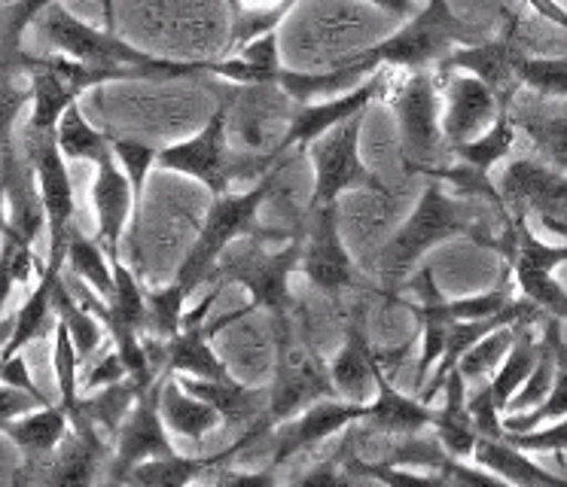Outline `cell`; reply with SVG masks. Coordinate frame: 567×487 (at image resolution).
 I'll return each instance as SVG.
<instances>
[{
	"mask_svg": "<svg viewBox=\"0 0 567 487\" xmlns=\"http://www.w3.org/2000/svg\"><path fill=\"white\" fill-rule=\"evenodd\" d=\"M43 34L52 43L59 55L83 61L92 68H128V71H141L144 80L150 83H172V80H196V76H223L229 73L226 59L217 61H177V59H159L141 52L132 43H125L123 37L86 24L76 19L74 12H68L62 3H52L50 10L43 12Z\"/></svg>",
	"mask_w": 567,
	"mask_h": 487,
	"instance_id": "1",
	"label": "cell"
},
{
	"mask_svg": "<svg viewBox=\"0 0 567 487\" xmlns=\"http://www.w3.org/2000/svg\"><path fill=\"white\" fill-rule=\"evenodd\" d=\"M278 149H235L229 146V104L210 113V120L186 141L162 146L156 153V165L162 170H174L198 180L210 195L233 193L238 183H257L269 170L278 168Z\"/></svg>",
	"mask_w": 567,
	"mask_h": 487,
	"instance_id": "2",
	"label": "cell"
},
{
	"mask_svg": "<svg viewBox=\"0 0 567 487\" xmlns=\"http://www.w3.org/2000/svg\"><path fill=\"white\" fill-rule=\"evenodd\" d=\"M452 238H470L480 247H492L494 241V235L480 229V222L470 217L467 207L445 193V183L440 177H427L415 210L382 247V253L375 259V271L384 283L394 287L412 274V268L419 266L433 247Z\"/></svg>",
	"mask_w": 567,
	"mask_h": 487,
	"instance_id": "3",
	"label": "cell"
},
{
	"mask_svg": "<svg viewBox=\"0 0 567 487\" xmlns=\"http://www.w3.org/2000/svg\"><path fill=\"white\" fill-rule=\"evenodd\" d=\"M278 180V168L269 170L266 177L250 183L245 193H226L214 195L208 207V217L198 229V238L193 250L184 256V262L177 268L174 283L184 292H193L214 274V268L220 262V256L241 238H259V241H284V231L262 229L259 226V207L269 201L271 189Z\"/></svg>",
	"mask_w": 567,
	"mask_h": 487,
	"instance_id": "4",
	"label": "cell"
},
{
	"mask_svg": "<svg viewBox=\"0 0 567 487\" xmlns=\"http://www.w3.org/2000/svg\"><path fill=\"white\" fill-rule=\"evenodd\" d=\"M482 37L464 19H457L449 0H427L419 12L409 15V22L384 37L382 43L358 52V59L375 71H427L431 64L455 52L457 46H473Z\"/></svg>",
	"mask_w": 567,
	"mask_h": 487,
	"instance_id": "5",
	"label": "cell"
},
{
	"mask_svg": "<svg viewBox=\"0 0 567 487\" xmlns=\"http://www.w3.org/2000/svg\"><path fill=\"white\" fill-rule=\"evenodd\" d=\"M492 250L504 256L518 296L537 304L543 317L567 323V290L555 280V268L567 266V244L540 241L525 222V214H509L504 217V231L494 235Z\"/></svg>",
	"mask_w": 567,
	"mask_h": 487,
	"instance_id": "6",
	"label": "cell"
},
{
	"mask_svg": "<svg viewBox=\"0 0 567 487\" xmlns=\"http://www.w3.org/2000/svg\"><path fill=\"white\" fill-rule=\"evenodd\" d=\"M271 323H275V384L269 387L266 421L275 429L281 421L302 412L309 402L336 396V387L330 381V365L323 363L309 341L299 339L290 314L271 317Z\"/></svg>",
	"mask_w": 567,
	"mask_h": 487,
	"instance_id": "7",
	"label": "cell"
},
{
	"mask_svg": "<svg viewBox=\"0 0 567 487\" xmlns=\"http://www.w3.org/2000/svg\"><path fill=\"white\" fill-rule=\"evenodd\" d=\"M245 247H238L235 253L220 256V262L214 268V278H220L226 287L238 283L250 292V304L269 311L271 317L290 314L293 308V292H290V278L299 271L302 259V235L287 238L281 250H262L250 238H241Z\"/></svg>",
	"mask_w": 567,
	"mask_h": 487,
	"instance_id": "8",
	"label": "cell"
},
{
	"mask_svg": "<svg viewBox=\"0 0 567 487\" xmlns=\"http://www.w3.org/2000/svg\"><path fill=\"white\" fill-rule=\"evenodd\" d=\"M391 107L400 125L403 144V170L406 174H427L440 165L443 144V104H440V83L427 71H412L406 80L391 85Z\"/></svg>",
	"mask_w": 567,
	"mask_h": 487,
	"instance_id": "9",
	"label": "cell"
},
{
	"mask_svg": "<svg viewBox=\"0 0 567 487\" xmlns=\"http://www.w3.org/2000/svg\"><path fill=\"white\" fill-rule=\"evenodd\" d=\"M22 153L34 165L40 186V201L47 210V229H50V259L47 268L64 274V259H68V235L76 226V198L68 158L55 144V134H38L25 128L22 132Z\"/></svg>",
	"mask_w": 567,
	"mask_h": 487,
	"instance_id": "10",
	"label": "cell"
},
{
	"mask_svg": "<svg viewBox=\"0 0 567 487\" xmlns=\"http://www.w3.org/2000/svg\"><path fill=\"white\" fill-rule=\"evenodd\" d=\"M360 132H363V116H354L306 146L311 156V168H315V189H311L309 207L339 205V195L351 193V189L384 193V183L360 158Z\"/></svg>",
	"mask_w": 567,
	"mask_h": 487,
	"instance_id": "11",
	"label": "cell"
},
{
	"mask_svg": "<svg viewBox=\"0 0 567 487\" xmlns=\"http://www.w3.org/2000/svg\"><path fill=\"white\" fill-rule=\"evenodd\" d=\"M299 271L323 296H342L358 287V266L339 231V205L309 207L306 222H302Z\"/></svg>",
	"mask_w": 567,
	"mask_h": 487,
	"instance_id": "12",
	"label": "cell"
},
{
	"mask_svg": "<svg viewBox=\"0 0 567 487\" xmlns=\"http://www.w3.org/2000/svg\"><path fill=\"white\" fill-rule=\"evenodd\" d=\"M367 414V402H351L342 396H323V400L309 402L302 412L287 417L271 429V469L281 463L293 460L302 450L318 448L327 438L348 433V426L363 421Z\"/></svg>",
	"mask_w": 567,
	"mask_h": 487,
	"instance_id": "13",
	"label": "cell"
},
{
	"mask_svg": "<svg viewBox=\"0 0 567 487\" xmlns=\"http://www.w3.org/2000/svg\"><path fill=\"white\" fill-rule=\"evenodd\" d=\"M391 85H394L391 73L375 71L360 85L342 92V95L323 97V101H311V104H299L297 113L290 116V125H287L284 137L275 144L278 156L284 158L290 149L315 144L321 134H327L330 128H336V125H342V122L354 120V116H367V110H370L372 101L388 95V92H391Z\"/></svg>",
	"mask_w": 567,
	"mask_h": 487,
	"instance_id": "14",
	"label": "cell"
},
{
	"mask_svg": "<svg viewBox=\"0 0 567 487\" xmlns=\"http://www.w3.org/2000/svg\"><path fill=\"white\" fill-rule=\"evenodd\" d=\"M506 214H537L558 235H567V174L537 158H513L501 180Z\"/></svg>",
	"mask_w": 567,
	"mask_h": 487,
	"instance_id": "15",
	"label": "cell"
},
{
	"mask_svg": "<svg viewBox=\"0 0 567 487\" xmlns=\"http://www.w3.org/2000/svg\"><path fill=\"white\" fill-rule=\"evenodd\" d=\"M168 372H162L153 384H150L132 405V412L125 414L123 426L113 436V463L111 478L113 481H125V475L135 469L137 463L159 457L174 450V442L168 436V426L162 421L159 400L162 387H165Z\"/></svg>",
	"mask_w": 567,
	"mask_h": 487,
	"instance_id": "16",
	"label": "cell"
},
{
	"mask_svg": "<svg viewBox=\"0 0 567 487\" xmlns=\"http://www.w3.org/2000/svg\"><path fill=\"white\" fill-rule=\"evenodd\" d=\"M257 311L247 302L238 311L217 317V320H193L184 323L177 335L159 341V363L162 372L168 375H186V377H229V365L223 363L220 356L210 348V339L223 332V329L235 327L238 320H245Z\"/></svg>",
	"mask_w": 567,
	"mask_h": 487,
	"instance_id": "17",
	"label": "cell"
},
{
	"mask_svg": "<svg viewBox=\"0 0 567 487\" xmlns=\"http://www.w3.org/2000/svg\"><path fill=\"white\" fill-rule=\"evenodd\" d=\"M516 24L506 28L504 37H494V40H480L473 46H461L455 52H449L436 68L440 76H452V71L473 73L476 80L492 89L497 101H513L518 83V64L525 59V52L516 46Z\"/></svg>",
	"mask_w": 567,
	"mask_h": 487,
	"instance_id": "18",
	"label": "cell"
},
{
	"mask_svg": "<svg viewBox=\"0 0 567 487\" xmlns=\"http://www.w3.org/2000/svg\"><path fill=\"white\" fill-rule=\"evenodd\" d=\"M375 390H372L370 402H367V414H363V426L375 433V436L403 438L419 436L421 429H427L433 421L431 402L419 400V396H406L394 387V375H388L375 351Z\"/></svg>",
	"mask_w": 567,
	"mask_h": 487,
	"instance_id": "19",
	"label": "cell"
},
{
	"mask_svg": "<svg viewBox=\"0 0 567 487\" xmlns=\"http://www.w3.org/2000/svg\"><path fill=\"white\" fill-rule=\"evenodd\" d=\"M92 207H95V222H99V238L107 253H120L128 222H141L135 207V193L123 165L116 156L95 162V180H92Z\"/></svg>",
	"mask_w": 567,
	"mask_h": 487,
	"instance_id": "20",
	"label": "cell"
},
{
	"mask_svg": "<svg viewBox=\"0 0 567 487\" xmlns=\"http://www.w3.org/2000/svg\"><path fill=\"white\" fill-rule=\"evenodd\" d=\"M501 101L488 85L476 80L473 73L445 76V110L443 134L449 144L480 137L497 116Z\"/></svg>",
	"mask_w": 567,
	"mask_h": 487,
	"instance_id": "21",
	"label": "cell"
},
{
	"mask_svg": "<svg viewBox=\"0 0 567 487\" xmlns=\"http://www.w3.org/2000/svg\"><path fill=\"white\" fill-rule=\"evenodd\" d=\"M0 183L7 193V210H10V226H13L25 241H38V235L47 226V210L40 201V186L34 165L28 162L22 146L10 144L0 149Z\"/></svg>",
	"mask_w": 567,
	"mask_h": 487,
	"instance_id": "22",
	"label": "cell"
},
{
	"mask_svg": "<svg viewBox=\"0 0 567 487\" xmlns=\"http://www.w3.org/2000/svg\"><path fill=\"white\" fill-rule=\"evenodd\" d=\"M375 348L370 344L367 332V308L360 304L348 320V332L342 348L330 363V381H333L336 396L351 402H370L375 390Z\"/></svg>",
	"mask_w": 567,
	"mask_h": 487,
	"instance_id": "23",
	"label": "cell"
},
{
	"mask_svg": "<svg viewBox=\"0 0 567 487\" xmlns=\"http://www.w3.org/2000/svg\"><path fill=\"white\" fill-rule=\"evenodd\" d=\"M177 384L193 393L198 400L210 402L223 417V426L229 429H238L245 433L259 421H266V408H269V390L259 393V390L247 387L241 381L229 377H186V375H174ZM269 424V421H266Z\"/></svg>",
	"mask_w": 567,
	"mask_h": 487,
	"instance_id": "24",
	"label": "cell"
},
{
	"mask_svg": "<svg viewBox=\"0 0 567 487\" xmlns=\"http://www.w3.org/2000/svg\"><path fill=\"white\" fill-rule=\"evenodd\" d=\"M238 454H245L241 442L235 438L229 448L217 450V454H205V457H184L177 450L150 457V460L137 463L132 473L125 475V485H147V487H181L186 481H196L202 475H210L217 466H229Z\"/></svg>",
	"mask_w": 567,
	"mask_h": 487,
	"instance_id": "25",
	"label": "cell"
},
{
	"mask_svg": "<svg viewBox=\"0 0 567 487\" xmlns=\"http://www.w3.org/2000/svg\"><path fill=\"white\" fill-rule=\"evenodd\" d=\"M68 429H71V421L59 402L40 405L34 412L22 414L3 426V433L13 438L16 448L25 454V466H38V463L50 466L52 454L59 450Z\"/></svg>",
	"mask_w": 567,
	"mask_h": 487,
	"instance_id": "26",
	"label": "cell"
},
{
	"mask_svg": "<svg viewBox=\"0 0 567 487\" xmlns=\"http://www.w3.org/2000/svg\"><path fill=\"white\" fill-rule=\"evenodd\" d=\"M445 402L440 408H433V433L440 438V445L449 457L455 460H473V448H476V426L467 412V381L461 372H452L443 384Z\"/></svg>",
	"mask_w": 567,
	"mask_h": 487,
	"instance_id": "27",
	"label": "cell"
},
{
	"mask_svg": "<svg viewBox=\"0 0 567 487\" xmlns=\"http://www.w3.org/2000/svg\"><path fill=\"white\" fill-rule=\"evenodd\" d=\"M367 76H372L370 68H367L358 55H348V59H342L336 64L333 71L323 73H299L281 64L278 73H275V85H278L287 97H293L297 104H311V101L342 95L348 89H354V85L363 83Z\"/></svg>",
	"mask_w": 567,
	"mask_h": 487,
	"instance_id": "28",
	"label": "cell"
},
{
	"mask_svg": "<svg viewBox=\"0 0 567 487\" xmlns=\"http://www.w3.org/2000/svg\"><path fill=\"white\" fill-rule=\"evenodd\" d=\"M473 463L497 475L504 485H567V478L543 469L540 463L530 460V450L516 448L506 438L480 436L476 448H473Z\"/></svg>",
	"mask_w": 567,
	"mask_h": 487,
	"instance_id": "29",
	"label": "cell"
},
{
	"mask_svg": "<svg viewBox=\"0 0 567 487\" xmlns=\"http://www.w3.org/2000/svg\"><path fill=\"white\" fill-rule=\"evenodd\" d=\"M28 76H31V83H28L31 85V116H28L25 128L38 134H55L64 110L76 104L80 92L52 68L47 55H38Z\"/></svg>",
	"mask_w": 567,
	"mask_h": 487,
	"instance_id": "30",
	"label": "cell"
},
{
	"mask_svg": "<svg viewBox=\"0 0 567 487\" xmlns=\"http://www.w3.org/2000/svg\"><path fill=\"white\" fill-rule=\"evenodd\" d=\"M159 412L165 426L177 433V436L189 438L193 445H202L208 433H214L217 426H223L220 412L210 405V402L198 400L193 393H186L177 377L168 375L165 377V387H162V400H159Z\"/></svg>",
	"mask_w": 567,
	"mask_h": 487,
	"instance_id": "31",
	"label": "cell"
},
{
	"mask_svg": "<svg viewBox=\"0 0 567 487\" xmlns=\"http://www.w3.org/2000/svg\"><path fill=\"white\" fill-rule=\"evenodd\" d=\"M141 393L144 390L137 387L132 377H123V381L107 384V387L89 390L86 396H80V402H76V412L68 414V421L74 424L80 417H86L89 424L99 426L101 433L113 442L116 429L123 426L125 414L132 412V405Z\"/></svg>",
	"mask_w": 567,
	"mask_h": 487,
	"instance_id": "32",
	"label": "cell"
},
{
	"mask_svg": "<svg viewBox=\"0 0 567 487\" xmlns=\"http://www.w3.org/2000/svg\"><path fill=\"white\" fill-rule=\"evenodd\" d=\"M537 356H540V335L534 332L530 323H522V327L516 329V339L509 344L506 356L501 360V365L494 369L492 381L485 384L488 393H492L494 405H497L501 412H506V405L516 396V390L528 381L530 369L537 363Z\"/></svg>",
	"mask_w": 567,
	"mask_h": 487,
	"instance_id": "33",
	"label": "cell"
},
{
	"mask_svg": "<svg viewBox=\"0 0 567 487\" xmlns=\"http://www.w3.org/2000/svg\"><path fill=\"white\" fill-rule=\"evenodd\" d=\"M52 3H59V0H10L0 12V64L10 76L28 73L34 68L38 55L25 52L22 40H25L28 24L34 22L40 12L50 10Z\"/></svg>",
	"mask_w": 567,
	"mask_h": 487,
	"instance_id": "34",
	"label": "cell"
},
{
	"mask_svg": "<svg viewBox=\"0 0 567 487\" xmlns=\"http://www.w3.org/2000/svg\"><path fill=\"white\" fill-rule=\"evenodd\" d=\"M509 104H513V101H504V104H501L494 122L480 134V137H473V141H461V144H449L461 165H467V168L480 170V174L488 177L494 165H497L501 158L509 156V149H513V144H516V132H518Z\"/></svg>",
	"mask_w": 567,
	"mask_h": 487,
	"instance_id": "35",
	"label": "cell"
},
{
	"mask_svg": "<svg viewBox=\"0 0 567 487\" xmlns=\"http://www.w3.org/2000/svg\"><path fill=\"white\" fill-rule=\"evenodd\" d=\"M59 278H62L59 271L43 268L38 287L31 290L25 304L16 311L13 332H10V341H7V344H3V351H0V360H10V356H16V353H22L31 341H38L40 335L47 332V327H50V317H52V287H55V280Z\"/></svg>",
	"mask_w": 567,
	"mask_h": 487,
	"instance_id": "36",
	"label": "cell"
},
{
	"mask_svg": "<svg viewBox=\"0 0 567 487\" xmlns=\"http://www.w3.org/2000/svg\"><path fill=\"white\" fill-rule=\"evenodd\" d=\"M543 327L549 329L553 335V348H555V377L553 387H549V396L530 408V412L522 414H506L504 417V429H530V426H540L546 421H555V417H565L567 414V341L561 339V320L558 317H546Z\"/></svg>",
	"mask_w": 567,
	"mask_h": 487,
	"instance_id": "37",
	"label": "cell"
},
{
	"mask_svg": "<svg viewBox=\"0 0 567 487\" xmlns=\"http://www.w3.org/2000/svg\"><path fill=\"white\" fill-rule=\"evenodd\" d=\"M513 120H516V128L528 134L530 144L540 149L543 158L553 168L567 174V110H549L543 104H534L528 110H513Z\"/></svg>",
	"mask_w": 567,
	"mask_h": 487,
	"instance_id": "38",
	"label": "cell"
},
{
	"mask_svg": "<svg viewBox=\"0 0 567 487\" xmlns=\"http://www.w3.org/2000/svg\"><path fill=\"white\" fill-rule=\"evenodd\" d=\"M297 3L299 0H229V10H233L229 49L238 52L250 40L278 31V24H284Z\"/></svg>",
	"mask_w": 567,
	"mask_h": 487,
	"instance_id": "39",
	"label": "cell"
},
{
	"mask_svg": "<svg viewBox=\"0 0 567 487\" xmlns=\"http://www.w3.org/2000/svg\"><path fill=\"white\" fill-rule=\"evenodd\" d=\"M55 144H59L64 158H74V162H92L95 165L101 158L113 156V137L99 132L95 125H89L80 104H71L64 110L59 128H55Z\"/></svg>",
	"mask_w": 567,
	"mask_h": 487,
	"instance_id": "40",
	"label": "cell"
},
{
	"mask_svg": "<svg viewBox=\"0 0 567 487\" xmlns=\"http://www.w3.org/2000/svg\"><path fill=\"white\" fill-rule=\"evenodd\" d=\"M68 271L80 278L86 287L99 292L101 299H107L113 290V268L111 253L104 250V244L99 238H89L83 231L71 229L68 235V259H64Z\"/></svg>",
	"mask_w": 567,
	"mask_h": 487,
	"instance_id": "41",
	"label": "cell"
},
{
	"mask_svg": "<svg viewBox=\"0 0 567 487\" xmlns=\"http://www.w3.org/2000/svg\"><path fill=\"white\" fill-rule=\"evenodd\" d=\"M52 314L62 317L64 327L71 329V339H74L76 351H80L83 360H89L92 353L99 351L101 341H104V327H101L99 317L92 314L86 304L76 299L74 290L68 287L64 274L52 287Z\"/></svg>",
	"mask_w": 567,
	"mask_h": 487,
	"instance_id": "42",
	"label": "cell"
},
{
	"mask_svg": "<svg viewBox=\"0 0 567 487\" xmlns=\"http://www.w3.org/2000/svg\"><path fill=\"white\" fill-rule=\"evenodd\" d=\"M43 268L47 266H40V259L34 256V244L25 241L19 231L13 229L0 238V314H3L16 287L28 283L34 274L40 278Z\"/></svg>",
	"mask_w": 567,
	"mask_h": 487,
	"instance_id": "43",
	"label": "cell"
},
{
	"mask_svg": "<svg viewBox=\"0 0 567 487\" xmlns=\"http://www.w3.org/2000/svg\"><path fill=\"white\" fill-rule=\"evenodd\" d=\"M80 363H83V356H80L74 339H71V329L64 327L62 317H55V327H52V372H55L59 405L68 414H74L76 402H80Z\"/></svg>",
	"mask_w": 567,
	"mask_h": 487,
	"instance_id": "44",
	"label": "cell"
},
{
	"mask_svg": "<svg viewBox=\"0 0 567 487\" xmlns=\"http://www.w3.org/2000/svg\"><path fill=\"white\" fill-rule=\"evenodd\" d=\"M522 327V323H518ZM513 323H504V327L488 329L473 348L464 351V356L457 360V372L464 375V381H480V377H492L494 369L501 365V360L509 351V344L516 339V329Z\"/></svg>",
	"mask_w": 567,
	"mask_h": 487,
	"instance_id": "45",
	"label": "cell"
},
{
	"mask_svg": "<svg viewBox=\"0 0 567 487\" xmlns=\"http://www.w3.org/2000/svg\"><path fill=\"white\" fill-rule=\"evenodd\" d=\"M111 268H113V290L107 296V304H111L116 314L128 320L132 327H137L141 332L147 329V290L141 287V280L135 278V271L125 266L120 253H111Z\"/></svg>",
	"mask_w": 567,
	"mask_h": 487,
	"instance_id": "46",
	"label": "cell"
},
{
	"mask_svg": "<svg viewBox=\"0 0 567 487\" xmlns=\"http://www.w3.org/2000/svg\"><path fill=\"white\" fill-rule=\"evenodd\" d=\"M553 377H555L553 335H549V329L543 327L540 356H537V363H534V369H530L528 381H525V384L516 390V396L509 400L504 414H522V412H530V408H537V405L549 396Z\"/></svg>",
	"mask_w": 567,
	"mask_h": 487,
	"instance_id": "47",
	"label": "cell"
},
{
	"mask_svg": "<svg viewBox=\"0 0 567 487\" xmlns=\"http://www.w3.org/2000/svg\"><path fill=\"white\" fill-rule=\"evenodd\" d=\"M186 299L189 292H184L177 283H168L162 290H147V327L153 329L156 339H172L184 327Z\"/></svg>",
	"mask_w": 567,
	"mask_h": 487,
	"instance_id": "48",
	"label": "cell"
},
{
	"mask_svg": "<svg viewBox=\"0 0 567 487\" xmlns=\"http://www.w3.org/2000/svg\"><path fill=\"white\" fill-rule=\"evenodd\" d=\"M518 83L530 92L567 101V59H546V55H525L518 64Z\"/></svg>",
	"mask_w": 567,
	"mask_h": 487,
	"instance_id": "49",
	"label": "cell"
},
{
	"mask_svg": "<svg viewBox=\"0 0 567 487\" xmlns=\"http://www.w3.org/2000/svg\"><path fill=\"white\" fill-rule=\"evenodd\" d=\"M156 146L144 144V141H135V137H113V156L123 165V170L128 174V183H132V193H135V207L141 214L144 207V186H147L150 168L156 165Z\"/></svg>",
	"mask_w": 567,
	"mask_h": 487,
	"instance_id": "50",
	"label": "cell"
},
{
	"mask_svg": "<svg viewBox=\"0 0 567 487\" xmlns=\"http://www.w3.org/2000/svg\"><path fill=\"white\" fill-rule=\"evenodd\" d=\"M501 438L530 454H567V414L540 426H530V429H518V433L504 429Z\"/></svg>",
	"mask_w": 567,
	"mask_h": 487,
	"instance_id": "51",
	"label": "cell"
},
{
	"mask_svg": "<svg viewBox=\"0 0 567 487\" xmlns=\"http://www.w3.org/2000/svg\"><path fill=\"white\" fill-rule=\"evenodd\" d=\"M31 104V85H19L16 76L0 80V149L16 144V120Z\"/></svg>",
	"mask_w": 567,
	"mask_h": 487,
	"instance_id": "52",
	"label": "cell"
},
{
	"mask_svg": "<svg viewBox=\"0 0 567 487\" xmlns=\"http://www.w3.org/2000/svg\"><path fill=\"white\" fill-rule=\"evenodd\" d=\"M467 412L470 417H473V426H476L480 436H504V412L494 405L488 387L476 390V393H467Z\"/></svg>",
	"mask_w": 567,
	"mask_h": 487,
	"instance_id": "53",
	"label": "cell"
},
{
	"mask_svg": "<svg viewBox=\"0 0 567 487\" xmlns=\"http://www.w3.org/2000/svg\"><path fill=\"white\" fill-rule=\"evenodd\" d=\"M40 405H43V402H40L38 396H31L28 390L10 387V384L0 381V433H3V426L10 424V421H16V417H22V414L28 412H34Z\"/></svg>",
	"mask_w": 567,
	"mask_h": 487,
	"instance_id": "54",
	"label": "cell"
},
{
	"mask_svg": "<svg viewBox=\"0 0 567 487\" xmlns=\"http://www.w3.org/2000/svg\"><path fill=\"white\" fill-rule=\"evenodd\" d=\"M0 381L3 384H10V387H19V390H28L31 396H38L43 405H50V396L47 393H40V387L34 384V377L28 372L25 365V356L22 353H16L10 360H0Z\"/></svg>",
	"mask_w": 567,
	"mask_h": 487,
	"instance_id": "55",
	"label": "cell"
},
{
	"mask_svg": "<svg viewBox=\"0 0 567 487\" xmlns=\"http://www.w3.org/2000/svg\"><path fill=\"white\" fill-rule=\"evenodd\" d=\"M128 377V369H125L123 356L116 351L104 353L99 363L92 365V372L86 375V390H99L107 387V384H116V381H123Z\"/></svg>",
	"mask_w": 567,
	"mask_h": 487,
	"instance_id": "56",
	"label": "cell"
},
{
	"mask_svg": "<svg viewBox=\"0 0 567 487\" xmlns=\"http://www.w3.org/2000/svg\"><path fill=\"white\" fill-rule=\"evenodd\" d=\"M530 10L537 12L540 19H546V22L558 24L561 31H567V10L565 7H558V0H525Z\"/></svg>",
	"mask_w": 567,
	"mask_h": 487,
	"instance_id": "57",
	"label": "cell"
},
{
	"mask_svg": "<svg viewBox=\"0 0 567 487\" xmlns=\"http://www.w3.org/2000/svg\"><path fill=\"white\" fill-rule=\"evenodd\" d=\"M363 3L382 7L384 12H391V15H400V19H409V15L415 12V0H363Z\"/></svg>",
	"mask_w": 567,
	"mask_h": 487,
	"instance_id": "58",
	"label": "cell"
},
{
	"mask_svg": "<svg viewBox=\"0 0 567 487\" xmlns=\"http://www.w3.org/2000/svg\"><path fill=\"white\" fill-rule=\"evenodd\" d=\"M13 226H10V210H7V193H3V183H0V238L10 235Z\"/></svg>",
	"mask_w": 567,
	"mask_h": 487,
	"instance_id": "59",
	"label": "cell"
},
{
	"mask_svg": "<svg viewBox=\"0 0 567 487\" xmlns=\"http://www.w3.org/2000/svg\"><path fill=\"white\" fill-rule=\"evenodd\" d=\"M101 19H104V31L116 34V10H113V0H101Z\"/></svg>",
	"mask_w": 567,
	"mask_h": 487,
	"instance_id": "60",
	"label": "cell"
},
{
	"mask_svg": "<svg viewBox=\"0 0 567 487\" xmlns=\"http://www.w3.org/2000/svg\"><path fill=\"white\" fill-rule=\"evenodd\" d=\"M10 332H13V317L0 320V351H3V344L10 341Z\"/></svg>",
	"mask_w": 567,
	"mask_h": 487,
	"instance_id": "61",
	"label": "cell"
},
{
	"mask_svg": "<svg viewBox=\"0 0 567 487\" xmlns=\"http://www.w3.org/2000/svg\"><path fill=\"white\" fill-rule=\"evenodd\" d=\"M3 76H10V73L3 71V64H0V80H3Z\"/></svg>",
	"mask_w": 567,
	"mask_h": 487,
	"instance_id": "62",
	"label": "cell"
}]
</instances>
